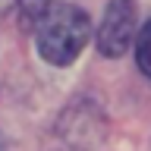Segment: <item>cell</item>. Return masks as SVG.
Wrapping results in <instances>:
<instances>
[{"label":"cell","mask_w":151,"mask_h":151,"mask_svg":"<svg viewBox=\"0 0 151 151\" xmlns=\"http://www.w3.org/2000/svg\"><path fill=\"white\" fill-rule=\"evenodd\" d=\"M91 35V22L73 3H50L35 25L38 54L54 66H69L82 54Z\"/></svg>","instance_id":"obj_1"},{"label":"cell","mask_w":151,"mask_h":151,"mask_svg":"<svg viewBox=\"0 0 151 151\" xmlns=\"http://www.w3.org/2000/svg\"><path fill=\"white\" fill-rule=\"evenodd\" d=\"M135 38V3L132 0H110L98 25V50L104 57H123Z\"/></svg>","instance_id":"obj_2"},{"label":"cell","mask_w":151,"mask_h":151,"mask_svg":"<svg viewBox=\"0 0 151 151\" xmlns=\"http://www.w3.org/2000/svg\"><path fill=\"white\" fill-rule=\"evenodd\" d=\"M135 60H139V69L145 76H151V19L142 25L139 38H135Z\"/></svg>","instance_id":"obj_3"},{"label":"cell","mask_w":151,"mask_h":151,"mask_svg":"<svg viewBox=\"0 0 151 151\" xmlns=\"http://www.w3.org/2000/svg\"><path fill=\"white\" fill-rule=\"evenodd\" d=\"M16 3H19V0H0V19L6 16V13H9L13 6H16Z\"/></svg>","instance_id":"obj_4"}]
</instances>
